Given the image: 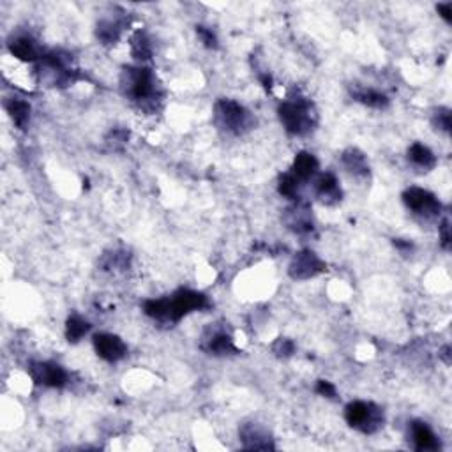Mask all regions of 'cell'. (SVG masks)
I'll return each instance as SVG.
<instances>
[{"mask_svg": "<svg viewBox=\"0 0 452 452\" xmlns=\"http://www.w3.org/2000/svg\"><path fill=\"white\" fill-rule=\"evenodd\" d=\"M207 307H209V299L205 295L200 291L187 290V288L175 291L172 297L150 299L143 304V311L149 318L170 323L178 322L193 311L207 309Z\"/></svg>", "mask_w": 452, "mask_h": 452, "instance_id": "1", "label": "cell"}, {"mask_svg": "<svg viewBox=\"0 0 452 452\" xmlns=\"http://www.w3.org/2000/svg\"><path fill=\"white\" fill-rule=\"evenodd\" d=\"M121 87L125 97L138 103L141 108L149 110L161 101L156 74L147 68H125L121 76Z\"/></svg>", "mask_w": 452, "mask_h": 452, "instance_id": "2", "label": "cell"}, {"mask_svg": "<svg viewBox=\"0 0 452 452\" xmlns=\"http://www.w3.org/2000/svg\"><path fill=\"white\" fill-rule=\"evenodd\" d=\"M279 121L285 131L294 136H304L311 133L316 125V112L304 97H290L282 101L278 108Z\"/></svg>", "mask_w": 452, "mask_h": 452, "instance_id": "3", "label": "cell"}, {"mask_svg": "<svg viewBox=\"0 0 452 452\" xmlns=\"http://www.w3.org/2000/svg\"><path fill=\"white\" fill-rule=\"evenodd\" d=\"M214 122L219 130L230 134H244L254 125L253 115L234 99H219L216 103Z\"/></svg>", "mask_w": 452, "mask_h": 452, "instance_id": "4", "label": "cell"}, {"mask_svg": "<svg viewBox=\"0 0 452 452\" xmlns=\"http://www.w3.org/2000/svg\"><path fill=\"white\" fill-rule=\"evenodd\" d=\"M345 419L348 426L364 435H373L380 428H384V410L369 401H351L345 408Z\"/></svg>", "mask_w": 452, "mask_h": 452, "instance_id": "5", "label": "cell"}, {"mask_svg": "<svg viewBox=\"0 0 452 452\" xmlns=\"http://www.w3.org/2000/svg\"><path fill=\"white\" fill-rule=\"evenodd\" d=\"M403 202L408 210H412L413 214L420 218L431 219L440 216L442 212V203L438 202V198L422 187H408L403 193Z\"/></svg>", "mask_w": 452, "mask_h": 452, "instance_id": "6", "label": "cell"}, {"mask_svg": "<svg viewBox=\"0 0 452 452\" xmlns=\"http://www.w3.org/2000/svg\"><path fill=\"white\" fill-rule=\"evenodd\" d=\"M325 271H327L325 262H322V260L316 256V253H313V251L309 249L299 251V253L291 258L290 267H288V274H290V278L295 279V281H306V279L316 278V276Z\"/></svg>", "mask_w": 452, "mask_h": 452, "instance_id": "7", "label": "cell"}, {"mask_svg": "<svg viewBox=\"0 0 452 452\" xmlns=\"http://www.w3.org/2000/svg\"><path fill=\"white\" fill-rule=\"evenodd\" d=\"M202 350L209 356L216 357L232 356V353L238 351L234 345V338H232L230 332H226L225 329L212 325V323L205 329L202 336Z\"/></svg>", "mask_w": 452, "mask_h": 452, "instance_id": "8", "label": "cell"}, {"mask_svg": "<svg viewBox=\"0 0 452 452\" xmlns=\"http://www.w3.org/2000/svg\"><path fill=\"white\" fill-rule=\"evenodd\" d=\"M28 375L34 380V384L52 389L64 387L69 380L68 371L55 362H32L28 367Z\"/></svg>", "mask_w": 452, "mask_h": 452, "instance_id": "9", "label": "cell"}, {"mask_svg": "<svg viewBox=\"0 0 452 452\" xmlns=\"http://www.w3.org/2000/svg\"><path fill=\"white\" fill-rule=\"evenodd\" d=\"M94 350L106 362H119L127 356V345L119 336L101 332L94 336Z\"/></svg>", "mask_w": 452, "mask_h": 452, "instance_id": "10", "label": "cell"}, {"mask_svg": "<svg viewBox=\"0 0 452 452\" xmlns=\"http://www.w3.org/2000/svg\"><path fill=\"white\" fill-rule=\"evenodd\" d=\"M410 438L415 451H438L440 449V440L433 433L428 424L422 420H413L410 424Z\"/></svg>", "mask_w": 452, "mask_h": 452, "instance_id": "11", "label": "cell"}, {"mask_svg": "<svg viewBox=\"0 0 452 452\" xmlns=\"http://www.w3.org/2000/svg\"><path fill=\"white\" fill-rule=\"evenodd\" d=\"M315 193L323 205H336L343 198V191H341V186H339V181L332 174H323L316 178Z\"/></svg>", "mask_w": 452, "mask_h": 452, "instance_id": "12", "label": "cell"}, {"mask_svg": "<svg viewBox=\"0 0 452 452\" xmlns=\"http://www.w3.org/2000/svg\"><path fill=\"white\" fill-rule=\"evenodd\" d=\"M240 440H243L244 449H251V451H269V449H276L272 444L271 436L267 435L258 424H244L240 428Z\"/></svg>", "mask_w": 452, "mask_h": 452, "instance_id": "13", "label": "cell"}, {"mask_svg": "<svg viewBox=\"0 0 452 452\" xmlns=\"http://www.w3.org/2000/svg\"><path fill=\"white\" fill-rule=\"evenodd\" d=\"M9 52L17 56L18 61L23 62H36L41 59L39 48H37V45L34 43L32 37L28 36L14 37V39L9 43Z\"/></svg>", "mask_w": 452, "mask_h": 452, "instance_id": "14", "label": "cell"}, {"mask_svg": "<svg viewBox=\"0 0 452 452\" xmlns=\"http://www.w3.org/2000/svg\"><path fill=\"white\" fill-rule=\"evenodd\" d=\"M408 163L419 172H431L436 166V156L429 147L422 145V143H413L408 149Z\"/></svg>", "mask_w": 452, "mask_h": 452, "instance_id": "15", "label": "cell"}, {"mask_svg": "<svg viewBox=\"0 0 452 452\" xmlns=\"http://www.w3.org/2000/svg\"><path fill=\"white\" fill-rule=\"evenodd\" d=\"M291 174L302 181H309L318 174V159L309 152H299L295 156L294 165H291Z\"/></svg>", "mask_w": 452, "mask_h": 452, "instance_id": "16", "label": "cell"}, {"mask_svg": "<svg viewBox=\"0 0 452 452\" xmlns=\"http://www.w3.org/2000/svg\"><path fill=\"white\" fill-rule=\"evenodd\" d=\"M287 225L295 234H309V232H313V219H311V212L307 210V207L297 203L295 209L288 210Z\"/></svg>", "mask_w": 452, "mask_h": 452, "instance_id": "17", "label": "cell"}, {"mask_svg": "<svg viewBox=\"0 0 452 452\" xmlns=\"http://www.w3.org/2000/svg\"><path fill=\"white\" fill-rule=\"evenodd\" d=\"M124 30V21L119 18H105L97 23L96 36L103 45H115Z\"/></svg>", "mask_w": 452, "mask_h": 452, "instance_id": "18", "label": "cell"}, {"mask_svg": "<svg viewBox=\"0 0 452 452\" xmlns=\"http://www.w3.org/2000/svg\"><path fill=\"white\" fill-rule=\"evenodd\" d=\"M6 110H8L9 117L12 119V122L17 124V127L25 130L30 121V105L20 97H11L6 101Z\"/></svg>", "mask_w": 452, "mask_h": 452, "instance_id": "19", "label": "cell"}, {"mask_svg": "<svg viewBox=\"0 0 452 452\" xmlns=\"http://www.w3.org/2000/svg\"><path fill=\"white\" fill-rule=\"evenodd\" d=\"M341 161H343L345 168L350 172V174L357 175V177H366L369 174V165L366 161V156L360 152L359 149H348L345 150L343 156H341Z\"/></svg>", "mask_w": 452, "mask_h": 452, "instance_id": "20", "label": "cell"}, {"mask_svg": "<svg viewBox=\"0 0 452 452\" xmlns=\"http://www.w3.org/2000/svg\"><path fill=\"white\" fill-rule=\"evenodd\" d=\"M353 97L359 103H362L364 106H369V108L384 110L389 106V97L375 89H359L353 92Z\"/></svg>", "mask_w": 452, "mask_h": 452, "instance_id": "21", "label": "cell"}, {"mask_svg": "<svg viewBox=\"0 0 452 452\" xmlns=\"http://www.w3.org/2000/svg\"><path fill=\"white\" fill-rule=\"evenodd\" d=\"M89 331L90 323L85 318H81L80 315L69 316L68 322H65V338H68L69 343H78Z\"/></svg>", "mask_w": 452, "mask_h": 452, "instance_id": "22", "label": "cell"}, {"mask_svg": "<svg viewBox=\"0 0 452 452\" xmlns=\"http://www.w3.org/2000/svg\"><path fill=\"white\" fill-rule=\"evenodd\" d=\"M131 53L138 61H149L152 56V45H150L145 32L138 30V32L133 34V37H131Z\"/></svg>", "mask_w": 452, "mask_h": 452, "instance_id": "23", "label": "cell"}, {"mask_svg": "<svg viewBox=\"0 0 452 452\" xmlns=\"http://www.w3.org/2000/svg\"><path fill=\"white\" fill-rule=\"evenodd\" d=\"M299 187H300V181L295 177L294 174H285L279 177V184H278V191L281 196L288 198V200H295V202H299Z\"/></svg>", "mask_w": 452, "mask_h": 452, "instance_id": "24", "label": "cell"}, {"mask_svg": "<svg viewBox=\"0 0 452 452\" xmlns=\"http://www.w3.org/2000/svg\"><path fill=\"white\" fill-rule=\"evenodd\" d=\"M433 125H435L436 130L449 133V131H451V110L447 108L436 110L435 115H433Z\"/></svg>", "mask_w": 452, "mask_h": 452, "instance_id": "25", "label": "cell"}, {"mask_svg": "<svg viewBox=\"0 0 452 452\" xmlns=\"http://www.w3.org/2000/svg\"><path fill=\"white\" fill-rule=\"evenodd\" d=\"M103 267H105L106 271H113V267H115V269H117V267L125 269V267H127V254L113 251V256L112 254H106L105 258H103Z\"/></svg>", "mask_w": 452, "mask_h": 452, "instance_id": "26", "label": "cell"}, {"mask_svg": "<svg viewBox=\"0 0 452 452\" xmlns=\"http://www.w3.org/2000/svg\"><path fill=\"white\" fill-rule=\"evenodd\" d=\"M196 34H198V37H200V41H202L205 48H210V50L218 48V37H216V34L212 32L210 28L202 27V25H198Z\"/></svg>", "mask_w": 452, "mask_h": 452, "instance_id": "27", "label": "cell"}, {"mask_svg": "<svg viewBox=\"0 0 452 452\" xmlns=\"http://www.w3.org/2000/svg\"><path fill=\"white\" fill-rule=\"evenodd\" d=\"M295 351V345L291 339L279 338L274 343V353L278 357H290Z\"/></svg>", "mask_w": 452, "mask_h": 452, "instance_id": "28", "label": "cell"}, {"mask_svg": "<svg viewBox=\"0 0 452 452\" xmlns=\"http://www.w3.org/2000/svg\"><path fill=\"white\" fill-rule=\"evenodd\" d=\"M316 392L323 398H336V387L327 382V380H318V384H316Z\"/></svg>", "mask_w": 452, "mask_h": 452, "instance_id": "29", "label": "cell"}, {"mask_svg": "<svg viewBox=\"0 0 452 452\" xmlns=\"http://www.w3.org/2000/svg\"><path fill=\"white\" fill-rule=\"evenodd\" d=\"M440 234H442V247L449 249L451 246V234H449V219H445L440 226Z\"/></svg>", "mask_w": 452, "mask_h": 452, "instance_id": "30", "label": "cell"}, {"mask_svg": "<svg viewBox=\"0 0 452 452\" xmlns=\"http://www.w3.org/2000/svg\"><path fill=\"white\" fill-rule=\"evenodd\" d=\"M436 11L440 12V17L444 18L445 21H447V23H451V14H452V4L451 2H445V4H438L436 6Z\"/></svg>", "mask_w": 452, "mask_h": 452, "instance_id": "31", "label": "cell"}, {"mask_svg": "<svg viewBox=\"0 0 452 452\" xmlns=\"http://www.w3.org/2000/svg\"><path fill=\"white\" fill-rule=\"evenodd\" d=\"M394 246L400 251H412L413 244L412 243H404L403 238H394Z\"/></svg>", "mask_w": 452, "mask_h": 452, "instance_id": "32", "label": "cell"}, {"mask_svg": "<svg viewBox=\"0 0 452 452\" xmlns=\"http://www.w3.org/2000/svg\"><path fill=\"white\" fill-rule=\"evenodd\" d=\"M260 81H262L263 87H265L267 90H271L272 89V78H271V74H269V73L260 74Z\"/></svg>", "mask_w": 452, "mask_h": 452, "instance_id": "33", "label": "cell"}, {"mask_svg": "<svg viewBox=\"0 0 452 452\" xmlns=\"http://www.w3.org/2000/svg\"><path fill=\"white\" fill-rule=\"evenodd\" d=\"M449 351H451V348H449V347H444V348H442V353H440V356L444 357L445 364H451V357H449Z\"/></svg>", "mask_w": 452, "mask_h": 452, "instance_id": "34", "label": "cell"}]
</instances>
